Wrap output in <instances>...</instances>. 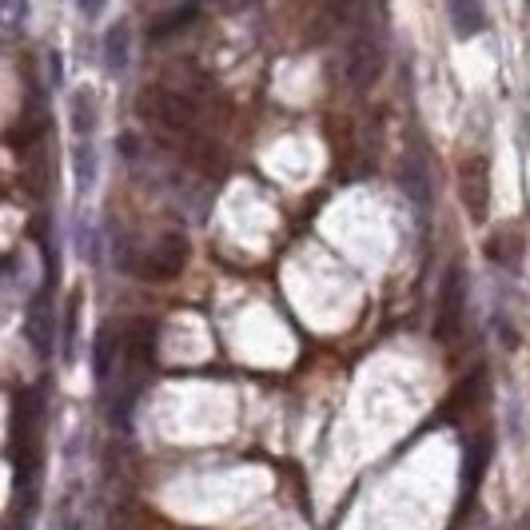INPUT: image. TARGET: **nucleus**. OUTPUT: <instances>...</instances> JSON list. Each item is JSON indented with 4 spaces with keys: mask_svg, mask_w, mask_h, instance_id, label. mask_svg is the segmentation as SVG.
I'll use <instances>...</instances> for the list:
<instances>
[{
    "mask_svg": "<svg viewBox=\"0 0 530 530\" xmlns=\"http://www.w3.org/2000/svg\"><path fill=\"white\" fill-rule=\"evenodd\" d=\"M36 431H40V395L16 391L12 395V431H8V463L16 471V487L28 483L36 459Z\"/></svg>",
    "mask_w": 530,
    "mask_h": 530,
    "instance_id": "1",
    "label": "nucleus"
},
{
    "mask_svg": "<svg viewBox=\"0 0 530 530\" xmlns=\"http://www.w3.org/2000/svg\"><path fill=\"white\" fill-rule=\"evenodd\" d=\"M463 315H467V271H463V264H451L443 271V287H439L435 339L455 343L463 335Z\"/></svg>",
    "mask_w": 530,
    "mask_h": 530,
    "instance_id": "2",
    "label": "nucleus"
},
{
    "mask_svg": "<svg viewBox=\"0 0 530 530\" xmlns=\"http://www.w3.org/2000/svg\"><path fill=\"white\" fill-rule=\"evenodd\" d=\"M184 264H188V240L172 232V236H160L144 256H132L124 271H136L140 279H152V283H168L184 271Z\"/></svg>",
    "mask_w": 530,
    "mask_h": 530,
    "instance_id": "3",
    "label": "nucleus"
},
{
    "mask_svg": "<svg viewBox=\"0 0 530 530\" xmlns=\"http://www.w3.org/2000/svg\"><path fill=\"white\" fill-rule=\"evenodd\" d=\"M343 72H347V84H351L355 92H367V88L383 76V48H379V40H375L371 32H355V36H351Z\"/></svg>",
    "mask_w": 530,
    "mask_h": 530,
    "instance_id": "4",
    "label": "nucleus"
},
{
    "mask_svg": "<svg viewBox=\"0 0 530 530\" xmlns=\"http://www.w3.org/2000/svg\"><path fill=\"white\" fill-rule=\"evenodd\" d=\"M140 112L148 124H156L164 132H188V124H192V104L168 88H148L140 100Z\"/></svg>",
    "mask_w": 530,
    "mask_h": 530,
    "instance_id": "5",
    "label": "nucleus"
},
{
    "mask_svg": "<svg viewBox=\"0 0 530 530\" xmlns=\"http://www.w3.org/2000/svg\"><path fill=\"white\" fill-rule=\"evenodd\" d=\"M459 192H463L471 220H487L491 212V160L487 156H467L459 164Z\"/></svg>",
    "mask_w": 530,
    "mask_h": 530,
    "instance_id": "6",
    "label": "nucleus"
},
{
    "mask_svg": "<svg viewBox=\"0 0 530 530\" xmlns=\"http://www.w3.org/2000/svg\"><path fill=\"white\" fill-rule=\"evenodd\" d=\"M24 331H28V343L36 355H48L52 351V335H56V319H52V291L40 287L36 299L28 303V319H24Z\"/></svg>",
    "mask_w": 530,
    "mask_h": 530,
    "instance_id": "7",
    "label": "nucleus"
},
{
    "mask_svg": "<svg viewBox=\"0 0 530 530\" xmlns=\"http://www.w3.org/2000/svg\"><path fill=\"white\" fill-rule=\"evenodd\" d=\"M399 184H403V192H407L411 204H419L423 212L431 208V176H427V160L407 156V160H403V172H399Z\"/></svg>",
    "mask_w": 530,
    "mask_h": 530,
    "instance_id": "8",
    "label": "nucleus"
},
{
    "mask_svg": "<svg viewBox=\"0 0 530 530\" xmlns=\"http://www.w3.org/2000/svg\"><path fill=\"white\" fill-rule=\"evenodd\" d=\"M128 56H132V32L128 24H112L104 32V60H108V72H124L128 68Z\"/></svg>",
    "mask_w": 530,
    "mask_h": 530,
    "instance_id": "9",
    "label": "nucleus"
},
{
    "mask_svg": "<svg viewBox=\"0 0 530 530\" xmlns=\"http://www.w3.org/2000/svg\"><path fill=\"white\" fill-rule=\"evenodd\" d=\"M487 256L495 260V264L503 267H515L523 264V236L519 232H511V228H503V232H495L491 240H487Z\"/></svg>",
    "mask_w": 530,
    "mask_h": 530,
    "instance_id": "10",
    "label": "nucleus"
},
{
    "mask_svg": "<svg viewBox=\"0 0 530 530\" xmlns=\"http://www.w3.org/2000/svg\"><path fill=\"white\" fill-rule=\"evenodd\" d=\"M447 16H451V24H455V36H459V40H471V36L487 24V12H483L479 4H463V0L447 4Z\"/></svg>",
    "mask_w": 530,
    "mask_h": 530,
    "instance_id": "11",
    "label": "nucleus"
},
{
    "mask_svg": "<svg viewBox=\"0 0 530 530\" xmlns=\"http://www.w3.org/2000/svg\"><path fill=\"white\" fill-rule=\"evenodd\" d=\"M68 116H72L76 136H80V140H92V132H96V100H92V92H88V88H80V92L72 96Z\"/></svg>",
    "mask_w": 530,
    "mask_h": 530,
    "instance_id": "12",
    "label": "nucleus"
},
{
    "mask_svg": "<svg viewBox=\"0 0 530 530\" xmlns=\"http://www.w3.org/2000/svg\"><path fill=\"white\" fill-rule=\"evenodd\" d=\"M112 359H116V335H112V327H104L96 335V351H92V375L100 387H108V379H112Z\"/></svg>",
    "mask_w": 530,
    "mask_h": 530,
    "instance_id": "13",
    "label": "nucleus"
},
{
    "mask_svg": "<svg viewBox=\"0 0 530 530\" xmlns=\"http://www.w3.org/2000/svg\"><path fill=\"white\" fill-rule=\"evenodd\" d=\"M200 16V8L196 4H180V8H168V12H160L156 20H152V36H172V32H180L184 24H192Z\"/></svg>",
    "mask_w": 530,
    "mask_h": 530,
    "instance_id": "14",
    "label": "nucleus"
},
{
    "mask_svg": "<svg viewBox=\"0 0 530 530\" xmlns=\"http://www.w3.org/2000/svg\"><path fill=\"white\" fill-rule=\"evenodd\" d=\"M76 331H80V295H72V299H68V315H64V359H72Z\"/></svg>",
    "mask_w": 530,
    "mask_h": 530,
    "instance_id": "15",
    "label": "nucleus"
},
{
    "mask_svg": "<svg viewBox=\"0 0 530 530\" xmlns=\"http://www.w3.org/2000/svg\"><path fill=\"white\" fill-rule=\"evenodd\" d=\"M92 160H96L92 140H80V144H76V180H80V188L92 184Z\"/></svg>",
    "mask_w": 530,
    "mask_h": 530,
    "instance_id": "16",
    "label": "nucleus"
},
{
    "mask_svg": "<svg viewBox=\"0 0 530 530\" xmlns=\"http://www.w3.org/2000/svg\"><path fill=\"white\" fill-rule=\"evenodd\" d=\"M515 530H530V511L523 515V519H519V527H515Z\"/></svg>",
    "mask_w": 530,
    "mask_h": 530,
    "instance_id": "17",
    "label": "nucleus"
}]
</instances>
